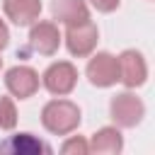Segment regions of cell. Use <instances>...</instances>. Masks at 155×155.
<instances>
[{
	"label": "cell",
	"instance_id": "cell-1",
	"mask_svg": "<svg viewBox=\"0 0 155 155\" xmlns=\"http://www.w3.org/2000/svg\"><path fill=\"white\" fill-rule=\"evenodd\" d=\"M82 116H80V107L70 99H51L44 109H41V124L46 131L56 133V136H68L80 126Z\"/></svg>",
	"mask_w": 155,
	"mask_h": 155
},
{
	"label": "cell",
	"instance_id": "cell-2",
	"mask_svg": "<svg viewBox=\"0 0 155 155\" xmlns=\"http://www.w3.org/2000/svg\"><path fill=\"white\" fill-rule=\"evenodd\" d=\"M109 111H111V119L116 126L121 128H133L140 124V119L145 116V104L140 102V97L131 94V92H121L111 99L109 104Z\"/></svg>",
	"mask_w": 155,
	"mask_h": 155
},
{
	"label": "cell",
	"instance_id": "cell-3",
	"mask_svg": "<svg viewBox=\"0 0 155 155\" xmlns=\"http://www.w3.org/2000/svg\"><path fill=\"white\" fill-rule=\"evenodd\" d=\"M44 87L56 94V97H63V94H70L75 90V82H78V68L70 63V61H58V63H51L44 73Z\"/></svg>",
	"mask_w": 155,
	"mask_h": 155
},
{
	"label": "cell",
	"instance_id": "cell-4",
	"mask_svg": "<svg viewBox=\"0 0 155 155\" xmlns=\"http://www.w3.org/2000/svg\"><path fill=\"white\" fill-rule=\"evenodd\" d=\"M97 41H99V29H97V24H92L90 19H87V22H80V24H73V27H68V31H65V46H68V51H70L73 56H78V58L90 56V53L94 51Z\"/></svg>",
	"mask_w": 155,
	"mask_h": 155
},
{
	"label": "cell",
	"instance_id": "cell-5",
	"mask_svg": "<svg viewBox=\"0 0 155 155\" xmlns=\"http://www.w3.org/2000/svg\"><path fill=\"white\" fill-rule=\"evenodd\" d=\"M5 87L10 90L12 97L27 99L39 90V73L29 65H15L5 73Z\"/></svg>",
	"mask_w": 155,
	"mask_h": 155
},
{
	"label": "cell",
	"instance_id": "cell-6",
	"mask_svg": "<svg viewBox=\"0 0 155 155\" xmlns=\"http://www.w3.org/2000/svg\"><path fill=\"white\" fill-rule=\"evenodd\" d=\"M116 63H119V80H121L126 87H140V85L145 82V78H148V65H145V58H143L140 51L128 48V51H124V53L116 58Z\"/></svg>",
	"mask_w": 155,
	"mask_h": 155
},
{
	"label": "cell",
	"instance_id": "cell-7",
	"mask_svg": "<svg viewBox=\"0 0 155 155\" xmlns=\"http://www.w3.org/2000/svg\"><path fill=\"white\" fill-rule=\"evenodd\" d=\"M87 78L92 85L97 87H111L114 82H119V63H116V56L102 51V53H94L87 63Z\"/></svg>",
	"mask_w": 155,
	"mask_h": 155
},
{
	"label": "cell",
	"instance_id": "cell-8",
	"mask_svg": "<svg viewBox=\"0 0 155 155\" xmlns=\"http://www.w3.org/2000/svg\"><path fill=\"white\" fill-rule=\"evenodd\" d=\"M29 44L36 53L53 56L61 46V31L53 22H34L29 31Z\"/></svg>",
	"mask_w": 155,
	"mask_h": 155
},
{
	"label": "cell",
	"instance_id": "cell-9",
	"mask_svg": "<svg viewBox=\"0 0 155 155\" xmlns=\"http://www.w3.org/2000/svg\"><path fill=\"white\" fill-rule=\"evenodd\" d=\"M2 10L7 19H12L17 27H27L39 19L41 0H2Z\"/></svg>",
	"mask_w": 155,
	"mask_h": 155
},
{
	"label": "cell",
	"instance_id": "cell-10",
	"mask_svg": "<svg viewBox=\"0 0 155 155\" xmlns=\"http://www.w3.org/2000/svg\"><path fill=\"white\" fill-rule=\"evenodd\" d=\"M51 12H53V19H58L65 27H73V24L90 19V10H87L85 0H53Z\"/></svg>",
	"mask_w": 155,
	"mask_h": 155
},
{
	"label": "cell",
	"instance_id": "cell-11",
	"mask_svg": "<svg viewBox=\"0 0 155 155\" xmlns=\"http://www.w3.org/2000/svg\"><path fill=\"white\" fill-rule=\"evenodd\" d=\"M90 153H104V155H116L124 148V138L119 133L116 126H104L97 133H92V138L87 140Z\"/></svg>",
	"mask_w": 155,
	"mask_h": 155
},
{
	"label": "cell",
	"instance_id": "cell-12",
	"mask_svg": "<svg viewBox=\"0 0 155 155\" xmlns=\"http://www.w3.org/2000/svg\"><path fill=\"white\" fill-rule=\"evenodd\" d=\"M15 153V155H31V153H48V148L41 143V140H36L31 133H19V136H12L7 143H2L0 145V153Z\"/></svg>",
	"mask_w": 155,
	"mask_h": 155
},
{
	"label": "cell",
	"instance_id": "cell-13",
	"mask_svg": "<svg viewBox=\"0 0 155 155\" xmlns=\"http://www.w3.org/2000/svg\"><path fill=\"white\" fill-rule=\"evenodd\" d=\"M17 126V109L12 97H0V128L10 131Z\"/></svg>",
	"mask_w": 155,
	"mask_h": 155
},
{
	"label": "cell",
	"instance_id": "cell-14",
	"mask_svg": "<svg viewBox=\"0 0 155 155\" xmlns=\"http://www.w3.org/2000/svg\"><path fill=\"white\" fill-rule=\"evenodd\" d=\"M61 153H65V155H70V153H75V155H87V153H90V145H87L85 138L70 136V138L61 145Z\"/></svg>",
	"mask_w": 155,
	"mask_h": 155
},
{
	"label": "cell",
	"instance_id": "cell-15",
	"mask_svg": "<svg viewBox=\"0 0 155 155\" xmlns=\"http://www.w3.org/2000/svg\"><path fill=\"white\" fill-rule=\"evenodd\" d=\"M90 5L99 12H114L119 7V0H90Z\"/></svg>",
	"mask_w": 155,
	"mask_h": 155
},
{
	"label": "cell",
	"instance_id": "cell-16",
	"mask_svg": "<svg viewBox=\"0 0 155 155\" xmlns=\"http://www.w3.org/2000/svg\"><path fill=\"white\" fill-rule=\"evenodd\" d=\"M7 41H10V29H7V24L0 19V51L7 46Z\"/></svg>",
	"mask_w": 155,
	"mask_h": 155
},
{
	"label": "cell",
	"instance_id": "cell-17",
	"mask_svg": "<svg viewBox=\"0 0 155 155\" xmlns=\"http://www.w3.org/2000/svg\"><path fill=\"white\" fill-rule=\"evenodd\" d=\"M0 68H2V58H0Z\"/></svg>",
	"mask_w": 155,
	"mask_h": 155
}]
</instances>
